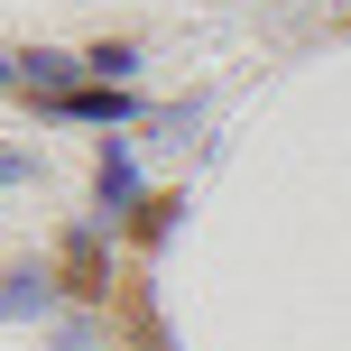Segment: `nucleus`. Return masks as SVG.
<instances>
[{"label":"nucleus","mask_w":351,"mask_h":351,"mask_svg":"<svg viewBox=\"0 0 351 351\" xmlns=\"http://www.w3.org/2000/svg\"><path fill=\"white\" fill-rule=\"evenodd\" d=\"M65 287H74V296H102V259H93V250H84V241H74V250H65Z\"/></svg>","instance_id":"1"}]
</instances>
